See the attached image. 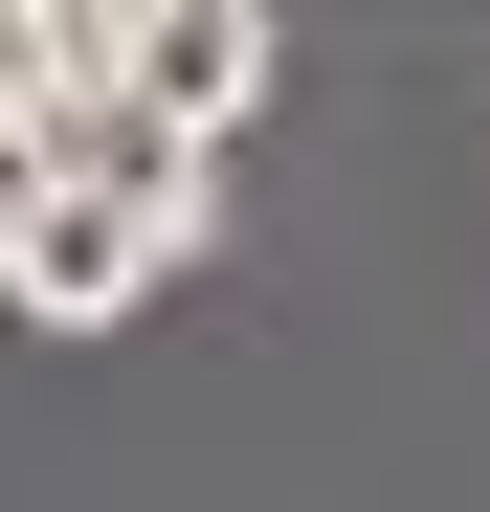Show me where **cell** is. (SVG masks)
Returning <instances> with one entry per match:
<instances>
[{"label": "cell", "instance_id": "1", "mask_svg": "<svg viewBox=\"0 0 490 512\" xmlns=\"http://www.w3.org/2000/svg\"><path fill=\"white\" fill-rule=\"evenodd\" d=\"M268 0H112V67H134V112L179 134V156H223L245 112H268Z\"/></svg>", "mask_w": 490, "mask_h": 512}, {"label": "cell", "instance_id": "4", "mask_svg": "<svg viewBox=\"0 0 490 512\" xmlns=\"http://www.w3.org/2000/svg\"><path fill=\"white\" fill-rule=\"evenodd\" d=\"M45 223V134H0V245H23Z\"/></svg>", "mask_w": 490, "mask_h": 512}, {"label": "cell", "instance_id": "3", "mask_svg": "<svg viewBox=\"0 0 490 512\" xmlns=\"http://www.w3.org/2000/svg\"><path fill=\"white\" fill-rule=\"evenodd\" d=\"M45 67H67V23H45V0H0V134L45 112Z\"/></svg>", "mask_w": 490, "mask_h": 512}, {"label": "cell", "instance_id": "2", "mask_svg": "<svg viewBox=\"0 0 490 512\" xmlns=\"http://www.w3.org/2000/svg\"><path fill=\"white\" fill-rule=\"evenodd\" d=\"M201 223H156V201H90V179H45V223L0 245V312H45V334H112L156 268H179Z\"/></svg>", "mask_w": 490, "mask_h": 512}]
</instances>
